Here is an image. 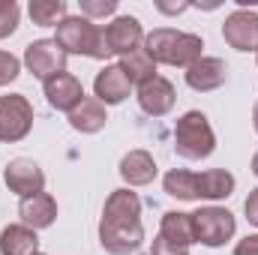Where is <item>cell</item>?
Returning <instances> with one entry per match:
<instances>
[{
  "instance_id": "obj_10",
  "label": "cell",
  "mask_w": 258,
  "mask_h": 255,
  "mask_svg": "<svg viewBox=\"0 0 258 255\" xmlns=\"http://www.w3.org/2000/svg\"><path fill=\"white\" fill-rule=\"evenodd\" d=\"M3 180H6V189L15 192L18 198H30V195L45 192V174H42V168L33 159H24V156L12 159L3 168Z\"/></svg>"
},
{
  "instance_id": "obj_16",
  "label": "cell",
  "mask_w": 258,
  "mask_h": 255,
  "mask_svg": "<svg viewBox=\"0 0 258 255\" xmlns=\"http://www.w3.org/2000/svg\"><path fill=\"white\" fill-rule=\"evenodd\" d=\"M120 177L126 180V186H147V183H153V177H156V159H153V153L150 150H141V147H135V150H129L123 153V159H120Z\"/></svg>"
},
{
  "instance_id": "obj_3",
  "label": "cell",
  "mask_w": 258,
  "mask_h": 255,
  "mask_svg": "<svg viewBox=\"0 0 258 255\" xmlns=\"http://www.w3.org/2000/svg\"><path fill=\"white\" fill-rule=\"evenodd\" d=\"M54 42L63 48L66 54H78V57H93V60H105L108 45H105V33L99 24H93L84 15H66L57 24Z\"/></svg>"
},
{
  "instance_id": "obj_12",
  "label": "cell",
  "mask_w": 258,
  "mask_h": 255,
  "mask_svg": "<svg viewBox=\"0 0 258 255\" xmlns=\"http://www.w3.org/2000/svg\"><path fill=\"white\" fill-rule=\"evenodd\" d=\"M42 90H45L48 105L57 108V111H66V114L84 99V87H81V81H78L72 72H57V75H51L48 81H42Z\"/></svg>"
},
{
  "instance_id": "obj_26",
  "label": "cell",
  "mask_w": 258,
  "mask_h": 255,
  "mask_svg": "<svg viewBox=\"0 0 258 255\" xmlns=\"http://www.w3.org/2000/svg\"><path fill=\"white\" fill-rule=\"evenodd\" d=\"M18 75H21V60L9 51H0V87L12 84Z\"/></svg>"
},
{
  "instance_id": "obj_17",
  "label": "cell",
  "mask_w": 258,
  "mask_h": 255,
  "mask_svg": "<svg viewBox=\"0 0 258 255\" xmlns=\"http://www.w3.org/2000/svg\"><path fill=\"white\" fill-rule=\"evenodd\" d=\"M66 120H69V126L75 129V132L93 135V132H99V129L108 123V111H105V105H102L96 96H84V99L66 114Z\"/></svg>"
},
{
  "instance_id": "obj_21",
  "label": "cell",
  "mask_w": 258,
  "mask_h": 255,
  "mask_svg": "<svg viewBox=\"0 0 258 255\" xmlns=\"http://www.w3.org/2000/svg\"><path fill=\"white\" fill-rule=\"evenodd\" d=\"M165 192L177 201H198V180H195V171L186 168H171L162 180Z\"/></svg>"
},
{
  "instance_id": "obj_27",
  "label": "cell",
  "mask_w": 258,
  "mask_h": 255,
  "mask_svg": "<svg viewBox=\"0 0 258 255\" xmlns=\"http://www.w3.org/2000/svg\"><path fill=\"white\" fill-rule=\"evenodd\" d=\"M150 255H189V249L174 246V243H168L162 234H156V240H153V246H150Z\"/></svg>"
},
{
  "instance_id": "obj_30",
  "label": "cell",
  "mask_w": 258,
  "mask_h": 255,
  "mask_svg": "<svg viewBox=\"0 0 258 255\" xmlns=\"http://www.w3.org/2000/svg\"><path fill=\"white\" fill-rule=\"evenodd\" d=\"M156 6H159V12H171V15H174V12H183V9H189V3H177V6H165V3H156Z\"/></svg>"
},
{
  "instance_id": "obj_33",
  "label": "cell",
  "mask_w": 258,
  "mask_h": 255,
  "mask_svg": "<svg viewBox=\"0 0 258 255\" xmlns=\"http://www.w3.org/2000/svg\"><path fill=\"white\" fill-rule=\"evenodd\" d=\"M36 255H45V252H36Z\"/></svg>"
},
{
  "instance_id": "obj_13",
  "label": "cell",
  "mask_w": 258,
  "mask_h": 255,
  "mask_svg": "<svg viewBox=\"0 0 258 255\" xmlns=\"http://www.w3.org/2000/svg\"><path fill=\"white\" fill-rule=\"evenodd\" d=\"M228 81V66L222 57H201L186 69V84L198 93H213Z\"/></svg>"
},
{
  "instance_id": "obj_18",
  "label": "cell",
  "mask_w": 258,
  "mask_h": 255,
  "mask_svg": "<svg viewBox=\"0 0 258 255\" xmlns=\"http://www.w3.org/2000/svg\"><path fill=\"white\" fill-rule=\"evenodd\" d=\"M195 180H198V201H222L228 198L237 180L231 171L225 168H207V171H195Z\"/></svg>"
},
{
  "instance_id": "obj_1",
  "label": "cell",
  "mask_w": 258,
  "mask_h": 255,
  "mask_svg": "<svg viewBox=\"0 0 258 255\" xmlns=\"http://www.w3.org/2000/svg\"><path fill=\"white\" fill-rule=\"evenodd\" d=\"M99 243L111 255H129L144 243L138 192L123 186V189H114L105 198L102 219H99Z\"/></svg>"
},
{
  "instance_id": "obj_32",
  "label": "cell",
  "mask_w": 258,
  "mask_h": 255,
  "mask_svg": "<svg viewBox=\"0 0 258 255\" xmlns=\"http://www.w3.org/2000/svg\"><path fill=\"white\" fill-rule=\"evenodd\" d=\"M252 174H255V177H258V153H255V156H252Z\"/></svg>"
},
{
  "instance_id": "obj_25",
  "label": "cell",
  "mask_w": 258,
  "mask_h": 255,
  "mask_svg": "<svg viewBox=\"0 0 258 255\" xmlns=\"http://www.w3.org/2000/svg\"><path fill=\"white\" fill-rule=\"evenodd\" d=\"M78 9L84 18H105V15H114L117 12V0H78Z\"/></svg>"
},
{
  "instance_id": "obj_9",
  "label": "cell",
  "mask_w": 258,
  "mask_h": 255,
  "mask_svg": "<svg viewBox=\"0 0 258 255\" xmlns=\"http://www.w3.org/2000/svg\"><path fill=\"white\" fill-rule=\"evenodd\" d=\"M222 39L234 51H255L258 54V12L255 9H234L222 24Z\"/></svg>"
},
{
  "instance_id": "obj_5",
  "label": "cell",
  "mask_w": 258,
  "mask_h": 255,
  "mask_svg": "<svg viewBox=\"0 0 258 255\" xmlns=\"http://www.w3.org/2000/svg\"><path fill=\"white\" fill-rule=\"evenodd\" d=\"M192 219V234H195V243L201 246H225L234 231H237V219L228 207H219V204H207V207H198L189 213Z\"/></svg>"
},
{
  "instance_id": "obj_6",
  "label": "cell",
  "mask_w": 258,
  "mask_h": 255,
  "mask_svg": "<svg viewBox=\"0 0 258 255\" xmlns=\"http://www.w3.org/2000/svg\"><path fill=\"white\" fill-rule=\"evenodd\" d=\"M30 129H33V105H30V99L21 96V93L0 96V141L15 144V141L27 138Z\"/></svg>"
},
{
  "instance_id": "obj_11",
  "label": "cell",
  "mask_w": 258,
  "mask_h": 255,
  "mask_svg": "<svg viewBox=\"0 0 258 255\" xmlns=\"http://www.w3.org/2000/svg\"><path fill=\"white\" fill-rule=\"evenodd\" d=\"M174 102H177V90H174V84H171L168 78H162V75H153L150 81H144V84L138 87V105H141V111L150 114V117H165V114L174 108Z\"/></svg>"
},
{
  "instance_id": "obj_28",
  "label": "cell",
  "mask_w": 258,
  "mask_h": 255,
  "mask_svg": "<svg viewBox=\"0 0 258 255\" xmlns=\"http://www.w3.org/2000/svg\"><path fill=\"white\" fill-rule=\"evenodd\" d=\"M234 255H258V234H246L234 243Z\"/></svg>"
},
{
  "instance_id": "obj_29",
  "label": "cell",
  "mask_w": 258,
  "mask_h": 255,
  "mask_svg": "<svg viewBox=\"0 0 258 255\" xmlns=\"http://www.w3.org/2000/svg\"><path fill=\"white\" fill-rule=\"evenodd\" d=\"M243 213H246V219H249V222L258 228V186L249 192V198L243 201Z\"/></svg>"
},
{
  "instance_id": "obj_19",
  "label": "cell",
  "mask_w": 258,
  "mask_h": 255,
  "mask_svg": "<svg viewBox=\"0 0 258 255\" xmlns=\"http://www.w3.org/2000/svg\"><path fill=\"white\" fill-rule=\"evenodd\" d=\"M39 252V234L21 222L6 225L0 231V255H36Z\"/></svg>"
},
{
  "instance_id": "obj_15",
  "label": "cell",
  "mask_w": 258,
  "mask_h": 255,
  "mask_svg": "<svg viewBox=\"0 0 258 255\" xmlns=\"http://www.w3.org/2000/svg\"><path fill=\"white\" fill-rule=\"evenodd\" d=\"M18 216H21V225H27V228H33V231L51 228L54 219H57V201H54V195H48V192L21 198Z\"/></svg>"
},
{
  "instance_id": "obj_23",
  "label": "cell",
  "mask_w": 258,
  "mask_h": 255,
  "mask_svg": "<svg viewBox=\"0 0 258 255\" xmlns=\"http://www.w3.org/2000/svg\"><path fill=\"white\" fill-rule=\"evenodd\" d=\"M27 12H30L33 24H39V27H57L66 18V3L63 0H30Z\"/></svg>"
},
{
  "instance_id": "obj_31",
  "label": "cell",
  "mask_w": 258,
  "mask_h": 255,
  "mask_svg": "<svg viewBox=\"0 0 258 255\" xmlns=\"http://www.w3.org/2000/svg\"><path fill=\"white\" fill-rule=\"evenodd\" d=\"M252 126H255V132H258V102H255V108H252Z\"/></svg>"
},
{
  "instance_id": "obj_20",
  "label": "cell",
  "mask_w": 258,
  "mask_h": 255,
  "mask_svg": "<svg viewBox=\"0 0 258 255\" xmlns=\"http://www.w3.org/2000/svg\"><path fill=\"white\" fill-rule=\"evenodd\" d=\"M159 234H162L168 243H174V246H183V249H189V246L195 243L192 219H189V213H180V210H168V213H162Z\"/></svg>"
},
{
  "instance_id": "obj_22",
  "label": "cell",
  "mask_w": 258,
  "mask_h": 255,
  "mask_svg": "<svg viewBox=\"0 0 258 255\" xmlns=\"http://www.w3.org/2000/svg\"><path fill=\"white\" fill-rule=\"evenodd\" d=\"M117 66L123 69V75L129 78V84H138V87L156 75V63L147 57L144 48H138V51H132V54H126V57H120Z\"/></svg>"
},
{
  "instance_id": "obj_4",
  "label": "cell",
  "mask_w": 258,
  "mask_h": 255,
  "mask_svg": "<svg viewBox=\"0 0 258 255\" xmlns=\"http://www.w3.org/2000/svg\"><path fill=\"white\" fill-rule=\"evenodd\" d=\"M174 150H177V156H183L189 162L207 159L216 150V135H213V126H210L207 114L186 111L183 117H177V123H174Z\"/></svg>"
},
{
  "instance_id": "obj_24",
  "label": "cell",
  "mask_w": 258,
  "mask_h": 255,
  "mask_svg": "<svg viewBox=\"0 0 258 255\" xmlns=\"http://www.w3.org/2000/svg\"><path fill=\"white\" fill-rule=\"evenodd\" d=\"M21 21V6L15 0H0V39L12 36Z\"/></svg>"
},
{
  "instance_id": "obj_8",
  "label": "cell",
  "mask_w": 258,
  "mask_h": 255,
  "mask_svg": "<svg viewBox=\"0 0 258 255\" xmlns=\"http://www.w3.org/2000/svg\"><path fill=\"white\" fill-rule=\"evenodd\" d=\"M102 33H105V45H108L111 57L114 54L126 57V54L138 51L144 45V27H141V21L135 15H117V18H111L102 27Z\"/></svg>"
},
{
  "instance_id": "obj_2",
  "label": "cell",
  "mask_w": 258,
  "mask_h": 255,
  "mask_svg": "<svg viewBox=\"0 0 258 255\" xmlns=\"http://www.w3.org/2000/svg\"><path fill=\"white\" fill-rule=\"evenodd\" d=\"M147 57L159 66H183L189 69L195 60H201V36L198 33H183V30H174V27H156L150 33H144V45Z\"/></svg>"
},
{
  "instance_id": "obj_14",
  "label": "cell",
  "mask_w": 258,
  "mask_h": 255,
  "mask_svg": "<svg viewBox=\"0 0 258 255\" xmlns=\"http://www.w3.org/2000/svg\"><path fill=\"white\" fill-rule=\"evenodd\" d=\"M129 90H132V84L117 63H105V69L96 72V78H93V96L102 105H120L129 96Z\"/></svg>"
},
{
  "instance_id": "obj_7",
  "label": "cell",
  "mask_w": 258,
  "mask_h": 255,
  "mask_svg": "<svg viewBox=\"0 0 258 255\" xmlns=\"http://www.w3.org/2000/svg\"><path fill=\"white\" fill-rule=\"evenodd\" d=\"M66 57L69 54H66L54 39H36V42H30L24 48V66L39 81H48L51 75L66 72Z\"/></svg>"
}]
</instances>
